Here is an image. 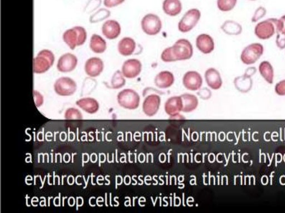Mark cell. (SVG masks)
Returning <instances> with one entry per match:
<instances>
[{
    "label": "cell",
    "instance_id": "obj_1",
    "mask_svg": "<svg viewBox=\"0 0 285 213\" xmlns=\"http://www.w3.org/2000/svg\"><path fill=\"white\" fill-rule=\"evenodd\" d=\"M54 55L49 50H44L33 59V72L35 74H43L50 69L54 62Z\"/></svg>",
    "mask_w": 285,
    "mask_h": 213
},
{
    "label": "cell",
    "instance_id": "obj_2",
    "mask_svg": "<svg viewBox=\"0 0 285 213\" xmlns=\"http://www.w3.org/2000/svg\"><path fill=\"white\" fill-rule=\"evenodd\" d=\"M278 22V19L271 18L257 24L255 29L256 37L263 40L270 39L277 33Z\"/></svg>",
    "mask_w": 285,
    "mask_h": 213
},
{
    "label": "cell",
    "instance_id": "obj_3",
    "mask_svg": "<svg viewBox=\"0 0 285 213\" xmlns=\"http://www.w3.org/2000/svg\"><path fill=\"white\" fill-rule=\"evenodd\" d=\"M117 98L119 105L126 109L133 110L139 106L140 96L133 90L126 89L120 92Z\"/></svg>",
    "mask_w": 285,
    "mask_h": 213
},
{
    "label": "cell",
    "instance_id": "obj_4",
    "mask_svg": "<svg viewBox=\"0 0 285 213\" xmlns=\"http://www.w3.org/2000/svg\"><path fill=\"white\" fill-rule=\"evenodd\" d=\"M263 46L260 43L250 44L244 48L241 55V59L247 65L255 63L263 54Z\"/></svg>",
    "mask_w": 285,
    "mask_h": 213
},
{
    "label": "cell",
    "instance_id": "obj_5",
    "mask_svg": "<svg viewBox=\"0 0 285 213\" xmlns=\"http://www.w3.org/2000/svg\"><path fill=\"white\" fill-rule=\"evenodd\" d=\"M173 54L176 61L190 59L194 54L191 42L186 39H180L172 47Z\"/></svg>",
    "mask_w": 285,
    "mask_h": 213
},
{
    "label": "cell",
    "instance_id": "obj_6",
    "mask_svg": "<svg viewBox=\"0 0 285 213\" xmlns=\"http://www.w3.org/2000/svg\"><path fill=\"white\" fill-rule=\"evenodd\" d=\"M201 14L199 10L192 9L188 10L178 23V29L186 33L191 31L198 23Z\"/></svg>",
    "mask_w": 285,
    "mask_h": 213
},
{
    "label": "cell",
    "instance_id": "obj_7",
    "mask_svg": "<svg viewBox=\"0 0 285 213\" xmlns=\"http://www.w3.org/2000/svg\"><path fill=\"white\" fill-rule=\"evenodd\" d=\"M142 28L146 34L154 36L158 34L162 29V23L157 15L149 14L142 19Z\"/></svg>",
    "mask_w": 285,
    "mask_h": 213
},
{
    "label": "cell",
    "instance_id": "obj_8",
    "mask_svg": "<svg viewBox=\"0 0 285 213\" xmlns=\"http://www.w3.org/2000/svg\"><path fill=\"white\" fill-rule=\"evenodd\" d=\"M54 89L58 95L69 96L73 95L76 90V84L73 79L69 77H62L57 80L54 84Z\"/></svg>",
    "mask_w": 285,
    "mask_h": 213
},
{
    "label": "cell",
    "instance_id": "obj_9",
    "mask_svg": "<svg viewBox=\"0 0 285 213\" xmlns=\"http://www.w3.org/2000/svg\"><path fill=\"white\" fill-rule=\"evenodd\" d=\"M161 99L158 95L151 94L144 100L143 111L148 116H153L159 111Z\"/></svg>",
    "mask_w": 285,
    "mask_h": 213
},
{
    "label": "cell",
    "instance_id": "obj_10",
    "mask_svg": "<svg viewBox=\"0 0 285 213\" xmlns=\"http://www.w3.org/2000/svg\"><path fill=\"white\" fill-rule=\"evenodd\" d=\"M183 83L187 90L195 91L200 89L203 84L201 76L196 71H189L184 75Z\"/></svg>",
    "mask_w": 285,
    "mask_h": 213
},
{
    "label": "cell",
    "instance_id": "obj_11",
    "mask_svg": "<svg viewBox=\"0 0 285 213\" xmlns=\"http://www.w3.org/2000/svg\"><path fill=\"white\" fill-rule=\"evenodd\" d=\"M142 63L139 60L130 59L124 63L122 67V74L127 78H134L137 77L142 71Z\"/></svg>",
    "mask_w": 285,
    "mask_h": 213
},
{
    "label": "cell",
    "instance_id": "obj_12",
    "mask_svg": "<svg viewBox=\"0 0 285 213\" xmlns=\"http://www.w3.org/2000/svg\"><path fill=\"white\" fill-rule=\"evenodd\" d=\"M77 63L78 59L76 56L67 53L60 58L57 63V68L61 72H70L75 69Z\"/></svg>",
    "mask_w": 285,
    "mask_h": 213
},
{
    "label": "cell",
    "instance_id": "obj_13",
    "mask_svg": "<svg viewBox=\"0 0 285 213\" xmlns=\"http://www.w3.org/2000/svg\"><path fill=\"white\" fill-rule=\"evenodd\" d=\"M103 62L98 58H92L88 59L85 65L86 74L91 77L99 76L103 72Z\"/></svg>",
    "mask_w": 285,
    "mask_h": 213
},
{
    "label": "cell",
    "instance_id": "obj_14",
    "mask_svg": "<svg viewBox=\"0 0 285 213\" xmlns=\"http://www.w3.org/2000/svg\"><path fill=\"white\" fill-rule=\"evenodd\" d=\"M121 33L119 23L115 20H108L103 24L102 33L108 39H114L118 37Z\"/></svg>",
    "mask_w": 285,
    "mask_h": 213
},
{
    "label": "cell",
    "instance_id": "obj_15",
    "mask_svg": "<svg viewBox=\"0 0 285 213\" xmlns=\"http://www.w3.org/2000/svg\"><path fill=\"white\" fill-rule=\"evenodd\" d=\"M196 46L204 54H211L215 49L214 40L210 35L206 34L198 36L196 39Z\"/></svg>",
    "mask_w": 285,
    "mask_h": 213
},
{
    "label": "cell",
    "instance_id": "obj_16",
    "mask_svg": "<svg viewBox=\"0 0 285 213\" xmlns=\"http://www.w3.org/2000/svg\"><path fill=\"white\" fill-rule=\"evenodd\" d=\"M183 102L180 96H174L168 99L164 105L166 113L173 116L179 114L182 111Z\"/></svg>",
    "mask_w": 285,
    "mask_h": 213
},
{
    "label": "cell",
    "instance_id": "obj_17",
    "mask_svg": "<svg viewBox=\"0 0 285 213\" xmlns=\"http://www.w3.org/2000/svg\"><path fill=\"white\" fill-rule=\"evenodd\" d=\"M206 81L212 89L219 90L222 85V81L220 74L215 68H211L205 73Z\"/></svg>",
    "mask_w": 285,
    "mask_h": 213
},
{
    "label": "cell",
    "instance_id": "obj_18",
    "mask_svg": "<svg viewBox=\"0 0 285 213\" xmlns=\"http://www.w3.org/2000/svg\"><path fill=\"white\" fill-rule=\"evenodd\" d=\"M175 82L174 75L169 71H162L156 76L154 79L155 86L160 89H166L173 85Z\"/></svg>",
    "mask_w": 285,
    "mask_h": 213
},
{
    "label": "cell",
    "instance_id": "obj_19",
    "mask_svg": "<svg viewBox=\"0 0 285 213\" xmlns=\"http://www.w3.org/2000/svg\"><path fill=\"white\" fill-rule=\"evenodd\" d=\"M163 10L167 15L171 17H175L181 13L182 3L180 0H164Z\"/></svg>",
    "mask_w": 285,
    "mask_h": 213
},
{
    "label": "cell",
    "instance_id": "obj_20",
    "mask_svg": "<svg viewBox=\"0 0 285 213\" xmlns=\"http://www.w3.org/2000/svg\"><path fill=\"white\" fill-rule=\"evenodd\" d=\"M234 84L237 90L241 93L246 94L251 90L253 81L252 77L243 75L235 78Z\"/></svg>",
    "mask_w": 285,
    "mask_h": 213
},
{
    "label": "cell",
    "instance_id": "obj_21",
    "mask_svg": "<svg viewBox=\"0 0 285 213\" xmlns=\"http://www.w3.org/2000/svg\"><path fill=\"white\" fill-rule=\"evenodd\" d=\"M76 105L81 108L88 114H93L99 110V103L94 98H85L80 99L76 102Z\"/></svg>",
    "mask_w": 285,
    "mask_h": 213
},
{
    "label": "cell",
    "instance_id": "obj_22",
    "mask_svg": "<svg viewBox=\"0 0 285 213\" xmlns=\"http://www.w3.org/2000/svg\"><path fill=\"white\" fill-rule=\"evenodd\" d=\"M183 102L182 112L189 113L195 111L198 106V99L196 96L185 94L180 96Z\"/></svg>",
    "mask_w": 285,
    "mask_h": 213
},
{
    "label": "cell",
    "instance_id": "obj_23",
    "mask_svg": "<svg viewBox=\"0 0 285 213\" xmlns=\"http://www.w3.org/2000/svg\"><path fill=\"white\" fill-rule=\"evenodd\" d=\"M136 48V43L130 38L123 39L118 44V51L123 56H128L133 54Z\"/></svg>",
    "mask_w": 285,
    "mask_h": 213
},
{
    "label": "cell",
    "instance_id": "obj_24",
    "mask_svg": "<svg viewBox=\"0 0 285 213\" xmlns=\"http://www.w3.org/2000/svg\"><path fill=\"white\" fill-rule=\"evenodd\" d=\"M259 72L262 77L269 84L274 83V71L271 64L264 61L260 64Z\"/></svg>",
    "mask_w": 285,
    "mask_h": 213
},
{
    "label": "cell",
    "instance_id": "obj_25",
    "mask_svg": "<svg viewBox=\"0 0 285 213\" xmlns=\"http://www.w3.org/2000/svg\"><path fill=\"white\" fill-rule=\"evenodd\" d=\"M90 47L94 53L102 54L107 49V43L100 36L94 34L90 39Z\"/></svg>",
    "mask_w": 285,
    "mask_h": 213
},
{
    "label": "cell",
    "instance_id": "obj_26",
    "mask_svg": "<svg viewBox=\"0 0 285 213\" xmlns=\"http://www.w3.org/2000/svg\"><path fill=\"white\" fill-rule=\"evenodd\" d=\"M220 28L224 33L230 36H238L242 32V26L232 20H227L224 22Z\"/></svg>",
    "mask_w": 285,
    "mask_h": 213
},
{
    "label": "cell",
    "instance_id": "obj_27",
    "mask_svg": "<svg viewBox=\"0 0 285 213\" xmlns=\"http://www.w3.org/2000/svg\"><path fill=\"white\" fill-rule=\"evenodd\" d=\"M79 36L77 32L73 28L65 32L63 34V39L70 49L74 50L78 46Z\"/></svg>",
    "mask_w": 285,
    "mask_h": 213
},
{
    "label": "cell",
    "instance_id": "obj_28",
    "mask_svg": "<svg viewBox=\"0 0 285 213\" xmlns=\"http://www.w3.org/2000/svg\"><path fill=\"white\" fill-rule=\"evenodd\" d=\"M122 72L119 70L116 71L111 78V85L113 89H119L126 84V79H124Z\"/></svg>",
    "mask_w": 285,
    "mask_h": 213
},
{
    "label": "cell",
    "instance_id": "obj_29",
    "mask_svg": "<svg viewBox=\"0 0 285 213\" xmlns=\"http://www.w3.org/2000/svg\"><path fill=\"white\" fill-rule=\"evenodd\" d=\"M238 0H218L219 9L223 12H227L234 9Z\"/></svg>",
    "mask_w": 285,
    "mask_h": 213
},
{
    "label": "cell",
    "instance_id": "obj_30",
    "mask_svg": "<svg viewBox=\"0 0 285 213\" xmlns=\"http://www.w3.org/2000/svg\"><path fill=\"white\" fill-rule=\"evenodd\" d=\"M110 12L105 9H102L96 12L90 17V21L91 23L98 22L109 17Z\"/></svg>",
    "mask_w": 285,
    "mask_h": 213
},
{
    "label": "cell",
    "instance_id": "obj_31",
    "mask_svg": "<svg viewBox=\"0 0 285 213\" xmlns=\"http://www.w3.org/2000/svg\"><path fill=\"white\" fill-rule=\"evenodd\" d=\"M65 117L66 119L69 120H79L83 118V116L78 109L71 108L67 110L65 114Z\"/></svg>",
    "mask_w": 285,
    "mask_h": 213
},
{
    "label": "cell",
    "instance_id": "obj_32",
    "mask_svg": "<svg viewBox=\"0 0 285 213\" xmlns=\"http://www.w3.org/2000/svg\"><path fill=\"white\" fill-rule=\"evenodd\" d=\"M161 58L162 61L165 62H172L176 61V59L173 54L172 47L167 48L162 54Z\"/></svg>",
    "mask_w": 285,
    "mask_h": 213
},
{
    "label": "cell",
    "instance_id": "obj_33",
    "mask_svg": "<svg viewBox=\"0 0 285 213\" xmlns=\"http://www.w3.org/2000/svg\"><path fill=\"white\" fill-rule=\"evenodd\" d=\"M267 10L263 6H260L256 9L254 15L251 19L252 22H256L259 21L260 19H263L266 15Z\"/></svg>",
    "mask_w": 285,
    "mask_h": 213
},
{
    "label": "cell",
    "instance_id": "obj_34",
    "mask_svg": "<svg viewBox=\"0 0 285 213\" xmlns=\"http://www.w3.org/2000/svg\"><path fill=\"white\" fill-rule=\"evenodd\" d=\"M74 29L77 32L79 36L78 46H81L86 41L87 32L85 29H84L82 27L76 26L74 27Z\"/></svg>",
    "mask_w": 285,
    "mask_h": 213
},
{
    "label": "cell",
    "instance_id": "obj_35",
    "mask_svg": "<svg viewBox=\"0 0 285 213\" xmlns=\"http://www.w3.org/2000/svg\"><path fill=\"white\" fill-rule=\"evenodd\" d=\"M101 2L102 0H90L85 8L86 11L88 13L93 12L100 6Z\"/></svg>",
    "mask_w": 285,
    "mask_h": 213
},
{
    "label": "cell",
    "instance_id": "obj_36",
    "mask_svg": "<svg viewBox=\"0 0 285 213\" xmlns=\"http://www.w3.org/2000/svg\"><path fill=\"white\" fill-rule=\"evenodd\" d=\"M197 95L203 100H208L212 97V92L208 88L204 87L199 90Z\"/></svg>",
    "mask_w": 285,
    "mask_h": 213
},
{
    "label": "cell",
    "instance_id": "obj_37",
    "mask_svg": "<svg viewBox=\"0 0 285 213\" xmlns=\"http://www.w3.org/2000/svg\"><path fill=\"white\" fill-rule=\"evenodd\" d=\"M277 34L278 35L276 39V45L280 50H284L285 49V35L281 33Z\"/></svg>",
    "mask_w": 285,
    "mask_h": 213
},
{
    "label": "cell",
    "instance_id": "obj_38",
    "mask_svg": "<svg viewBox=\"0 0 285 213\" xmlns=\"http://www.w3.org/2000/svg\"><path fill=\"white\" fill-rule=\"evenodd\" d=\"M275 91L277 95L279 96H285V79L276 84Z\"/></svg>",
    "mask_w": 285,
    "mask_h": 213
},
{
    "label": "cell",
    "instance_id": "obj_39",
    "mask_svg": "<svg viewBox=\"0 0 285 213\" xmlns=\"http://www.w3.org/2000/svg\"><path fill=\"white\" fill-rule=\"evenodd\" d=\"M277 33H281L285 35V15L278 19L277 25Z\"/></svg>",
    "mask_w": 285,
    "mask_h": 213
},
{
    "label": "cell",
    "instance_id": "obj_40",
    "mask_svg": "<svg viewBox=\"0 0 285 213\" xmlns=\"http://www.w3.org/2000/svg\"><path fill=\"white\" fill-rule=\"evenodd\" d=\"M33 96L36 106L39 107L42 106L44 102L43 96L37 91H33Z\"/></svg>",
    "mask_w": 285,
    "mask_h": 213
},
{
    "label": "cell",
    "instance_id": "obj_41",
    "mask_svg": "<svg viewBox=\"0 0 285 213\" xmlns=\"http://www.w3.org/2000/svg\"><path fill=\"white\" fill-rule=\"evenodd\" d=\"M125 0H104V5L108 8L118 6L122 4Z\"/></svg>",
    "mask_w": 285,
    "mask_h": 213
},
{
    "label": "cell",
    "instance_id": "obj_42",
    "mask_svg": "<svg viewBox=\"0 0 285 213\" xmlns=\"http://www.w3.org/2000/svg\"><path fill=\"white\" fill-rule=\"evenodd\" d=\"M151 93L152 94H158V95H163V92L156 90L155 88H147L144 89L143 92V97H145L148 94Z\"/></svg>",
    "mask_w": 285,
    "mask_h": 213
},
{
    "label": "cell",
    "instance_id": "obj_43",
    "mask_svg": "<svg viewBox=\"0 0 285 213\" xmlns=\"http://www.w3.org/2000/svg\"><path fill=\"white\" fill-rule=\"evenodd\" d=\"M256 72H257L256 68L254 67H251L247 68L246 70L245 71V72H244V75L249 76V77H252L253 76L255 75Z\"/></svg>",
    "mask_w": 285,
    "mask_h": 213
},
{
    "label": "cell",
    "instance_id": "obj_44",
    "mask_svg": "<svg viewBox=\"0 0 285 213\" xmlns=\"http://www.w3.org/2000/svg\"><path fill=\"white\" fill-rule=\"evenodd\" d=\"M250 1H256V0H250Z\"/></svg>",
    "mask_w": 285,
    "mask_h": 213
}]
</instances>
